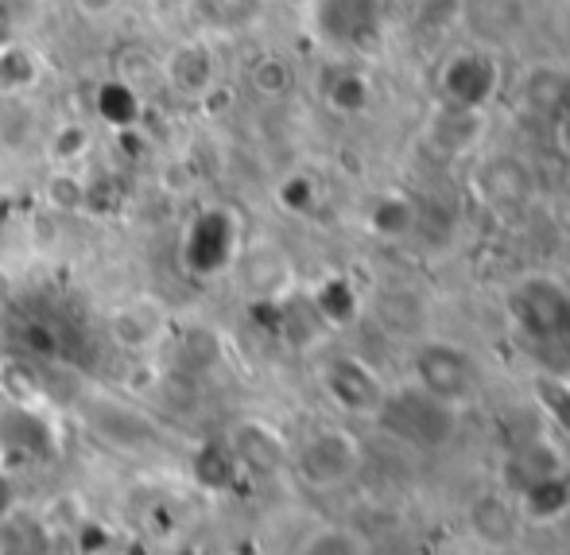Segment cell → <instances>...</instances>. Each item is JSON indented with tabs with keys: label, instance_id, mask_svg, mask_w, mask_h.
I'll list each match as a JSON object with an SVG mask.
<instances>
[{
	"label": "cell",
	"instance_id": "1",
	"mask_svg": "<svg viewBox=\"0 0 570 555\" xmlns=\"http://www.w3.org/2000/svg\"><path fill=\"white\" fill-rule=\"evenodd\" d=\"M512 327L543 361L570 358V292L559 280H520L509 295Z\"/></svg>",
	"mask_w": 570,
	"mask_h": 555
},
{
	"label": "cell",
	"instance_id": "2",
	"mask_svg": "<svg viewBox=\"0 0 570 555\" xmlns=\"http://www.w3.org/2000/svg\"><path fill=\"white\" fill-rule=\"evenodd\" d=\"M373 423L384 436H392L396 444H404L412 450H443L446 444H454V436H458L454 408L435 400L431 392H423L415 381L396 384V389L389 384Z\"/></svg>",
	"mask_w": 570,
	"mask_h": 555
},
{
	"label": "cell",
	"instance_id": "3",
	"mask_svg": "<svg viewBox=\"0 0 570 555\" xmlns=\"http://www.w3.org/2000/svg\"><path fill=\"white\" fill-rule=\"evenodd\" d=\"M361 466H365V444L342 423H326L315 428L299 447L292 450V470L315 494H334L357 481Z\"/></svg>",
	"mask_w": 570,
	"mask_h": 555
},
{
	"label": "cell",
	"instance_id": "4",
	"mask_svg": "<svg viewBox=\"0 0 570 555\" xmlns=\"http://www.w3.org/2000/svg\"><path fill=\"white\" fill-rule=\"evenodd\" d=\"M412 381L423 392H431L435 400L451 405L454 412H462L465 405L481 397V366L473 361L470 350L454 342H420L412 353Z\"/></svg>",
	"mask_w": 570,
	"mask_h": 555
},
{
	"label": "cell",
	"instance_id": "5",
	"mask_svg": "<svg viewBox=\"0 0 570 555\" xmlns=\"http://www.w3.org/2000/svg\"><path fill=\"white\" fill-rule=\"evenodd\" d=\"M240 256V222L226 206H206L183 233V269L198 280L222 276Z\"/></svg>",
	"mask_w": 570,
	"mask_h": 555
},
{
	"label": "cell",
	"instance_id": "6",
	"mask_svg": "<svg viewBox=\"0 0 570 555\" xmlns=\"http://www.w3.org/2000/svg\"><path fill=\"white\" fill-rule=\"evenodd\" d=\"M311 28L326 47L373 51L384 39V0H311Z\"/></svg>",
	"mask_w": 570,
	"mask_h": 555
},
{
	"label": "cell",
	"instance_id": "7",
	"mask_svg": "<svg viewBox=\"0 0 570 555\" xmlns=\"http://www.w3.org/2000/svg\"><path fill=\"white\" fill-rule=\"evenodd\" d=\"M318 381H323V392L345 416H365V420H373L384 392H389L384 377L365 358H357V353H334V358H326L323 369H318Z\"/></svg>",
	"mask_w": 570,
	"mask_h": 555
},
{
	"label": "cell",
	"instance_id": "8",
	"mask_svg": "<svg viewBox=\"0 0 570 555\" xmlns=\"http://www.w3.org/2000/svg\"><path fill=\"white\" fill-rule=\"evenodd\" d=\"M226 450L237 463V470L248 474H279L284 466H292V447L279 436L276 423L261 420V416H245L226 431Z\"/></svg>",
	"mask_w": 570,
	"mask_h": 555
},
{
	"label": "cell",
	"instance_id": "9",
	"mask_svg": "<svg viewBox=\"0 0 570 555\" xmlns=\"http://www.w3.org/2000/svg\"><path fill=\"white\" fill-rule=\"evenodd\" d=\"M109 338L125 353H151L167 338V308L151 295H132L109 311Z\"/></svg>",
	"mask_w": 570,
	"mask_h": 555
},
{
	"label": "cell",
	"instance_id": "10",
	"mask_svg": "<svg viewBox=\"0 0 570 555\" xmlns=\"http://www.w3.org/2000/svg\"><path fill=\"white\" fill-rule=\"evenodd\" d=\"M159 75L179 98L203 101L206 94L218 86V55L210 51L206 39H187V43L171 47L159 62Z\"/></svg>",
	"mask_w": 570,
	"mask_h": 555
},
{
	"label": "cell",
	"instance_id": "11",
	"mask_svg": "<svg viewBox=\"0 0 570 555\" xmlns=\"http://www.w3.org/2000/svg\"><path fill=\"white\" fill-rule=\"evenodd\" d=\"M478 191L493 211H517L532 195V172L524 164H517L512 156H497L489 164H481Z\"/></svg>",
	"mask_w": 570,
	"mask_h": 555
},
{
	"label": "cell",
	"instance_id": "12",
	"mask_svg": "<svg viewBox=\"0 0 570 555\" xmlns=\"http://www.w3.org/2000/svg\"><path fill=\"white\" fill-rule=\"evenodd\" d=\"M493 62L481 59V55H458L446 70V90L458 109H481L493 94Z\"/></svg>",
	"mask_w": 570,
	"mask_h": 555
},
{
	"label": "cell",
	"instance_id": "13",
	"mask_svg": "<svg viewBox=\"0 0 570 555\" xmlns=\"http://www.w3.org/2000/svg\"><path fill=\"white\" fill-rule=\"evenodd\" d=\"M470 528L489 548H509L520 536V509L504 497H481L470 509Z\"/></svg>",
	"mask_w": 570,
	"mask_h": 555
},
{
	"label": "cell",
	"instance_id": "14",
	"mask_svg": "<svg viewBox=\"0 0 570 555\" xmlns=\"http://www.w3.org/2000/svg\"><path fill=\"white\" fill-rule=\"evenodd\" d=\"M94 113H98V120L106 128L128 133V128L140 125L144 101L128 78H106V82L98 86V94H94Z\"/></svg>",
	"mask_w": 570,
	"mask_h": 555
},
{
	"label": "cell",
	"instance_id": "15",
	"mask_svg": "<svg viewBox=\"0 0 570 555\" xmlns=\"http://www.w3.org/2000/svg\"><path fill=\"white\" fill-rule=\"evenodd\" d=\"M295 555H373L368 541L350 525H318L299 541Z\"/></svg>",
	"mask_w": 570,
	"mask_h": 555
},
{
	"label": "cell",
	"instance_id": "16",
	"mask_svg": "<svg viewBox=\"0 0 570 555\" xmlns=\"http://www.w3.org/2000/svg\"><path fill=\"white\" fill-rule=\"evenodd\" d=\"M415 225H420V211H415V203H412V198H404V195L376 198L373 211H368V230H373L376 237L400 241V237H407Z\"/></svg>",
	"mask_w": 570,
	"mask_h": 555
},
{
	"label": "cell",
	"instance_id": "17",
	"mask_svg": "<svg viewBox=\"0 0 570 555\" xmlns=\"http://www.w3.org/2000/svg\"><path fill=\"white\" fill-rule=\"evenodd\" d=\"M311 311H315V315L323 319L326 327L350 323V319L357 315V295H353L350 280H338V276L323 280V288L311 295Z\"/></svg>",
	"mask_w": 570,
	"mask_h": 555
},
{
	"label": "cell",
	"instance_id": "18",
	"mask_svg": "<svg viewBox=\"0 0 570 555\" xmlns=\"http://www.w3.org/2000/svg\"><path fill=\"white\" fill-rule=\"evenodd\" d=\"M248 86H253L261 98L279 101L284 94H292L295 86V70L284 55H261V59L248 67Z\"/></svg>",
	"mask_w": 570,
	"mask_h": 555
},
{
	"label": "cell",
	"instance_id": "19",
	"mask_svg": "<svg viewBox=\"0 0 570 555\" xmlns=\"http://www.w3.org/2000/svg\"><path fill=\"white\" fill-rule=\"evenodd\" d=\"M39 78V59L28 47L12 43L0 51V94H23Z\"/></svg>",
	"mask_w": 570,
	"mask_h": 555
},
{
	"label": "cell",
	"instance_id": "20",
	"mask_svg": "<svg viewBox=\"0 0 570 555\" xmlns=\"http://www.w3.org/2000/svg\"><path fill=\"white\" fill-rule=\"evenodd\" d=\"M368 78L357 75V70H338L326 86V106L334 113H361L368 106Z\"/></svg>",
	"mask_w": 570,
	"mask_h": 555
},
{
	"label": "cell",
	"instance_id": "21",
	"mask_svg": "<svg viewBox=\"0 0 570 555\" xmlns=\"http://www.w3.org/2000/svg\"><path fill=\"white\" fill-rule=\"evenodd\" d=\"M43 195L59 214H78L86 206V198H90V191H86V183L78 179L75 172H55L51 179H47Z\"/></svg>",
	"mask_w": 570,
	"mask_h": 555
},
{
	"label": "cell",
	"instance_id": "22",
	"mask_svg": "<svg viewBox=\"0 0 570 555\" xmlns=\"http://www.w3.org/2000/svg\"><path fill=\"white\" fill-rule=\"evenodd\" d=\"M90 152V128L82 125H62L51 140V159L67 164V159H82Z\"/></svg>",
	"mask_w": 570,
	"mask_h": 555
},
{
	"label": "cell",
	"instance_id": "23",
	"mask_svg": "<svg viewBox=\"0 0 570 555\" xmlns=\"http://www.w3.org/2000/svg\"><path fill=\"white\" fill-rule=\"evenodd\" d=\"M279 206L292 214H307L311 206H315V183L307 179V175H292V179L279 183Z\"/></svg>",
	"mask_w": 570,
	"mask_h": 555
},
{
	"label": "cell",
	"instance_id": "24",
	"mask_svg": "<svg viewBox=\"0 0 570 555\" xmlns=\"http://www.w3.org/2000/svg\"><path fill=\"white\" fill-rule=\"evenodd\" d=\"M120 4H125V0H75L78 16H86V20H109Z\"/></svg>",
	"mask_w": 570,
	"mask_h": 555
},
{
	"label": "cell",
	"instance_id": "25",
	"mask_svg": "<svg viewBox=\"0 0 570 555\" xmlns=\"http://www.w3.org/2000/svg\"><path fill=\"white\" fill-rule=\"evenodd\" d=\"M16 43V16H12V4L0 0V51Z\"/></svg>",
	"mask_w": 570,
	"mask_h": 555
},
{
	"label": "cell",
	"instance_id": "26",
	"mask_svg": "<svg viewBox=\"0 0 570 555\" xmlns=\"http://www.w3.org/2000/svg\"><path fill=\"white\" fill-rule=\"evenodd\" d=\"M8 505H12V489H8L4 474H0V517H4V513H8Z\"/></svg>",
	"mask_w": 570,
	"mask_h": 555
},
{
	"label": "cell",
	"instance_id": "27",
	"mask_svg": "<svg viewBox=\"0 0 570 555\" xmlns=\"http://www.w3.org/2000/svg\"><path fill=\"white\" fill-rule=\"evenodd\" d=\"M4 303H8V276L0 272V311H4Z\"/></svg>",
	"mask_w": 570,
	"mask_h": 555
}]
</instances>
